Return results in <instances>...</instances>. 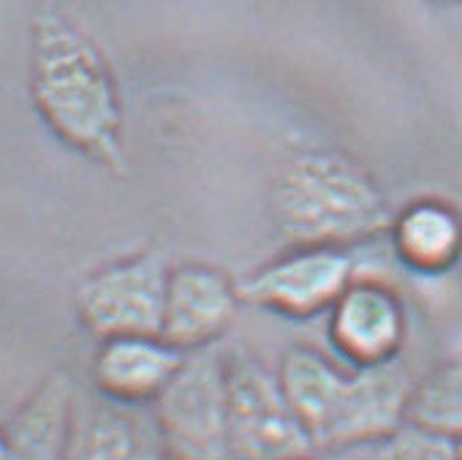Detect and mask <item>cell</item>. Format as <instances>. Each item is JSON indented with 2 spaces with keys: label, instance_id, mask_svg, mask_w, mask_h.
Segmentation results:
<instances>
[{
  "label": "cell",
  "instance_id": "6da1fadb",
  "mask_svg": "<svg viewBox=\"0 0 462 460\" xmlns=\"http://www.w3.org/2000/svg\"><path fill=\"white\" fill-rule=\"evenodd\" d=\"M31 99L58 142L88 161L120 172L123 99L96 42L60 12L31 23Z\"/></svg>",
  "mask_w": 462,
  "mask_h": 460
},
{
  "label": "cell",
  "instance_id": "7a4b0ae2",
  "mask_svg": "<svg viewBox=\"0 0 462 460\" xmlns=\"http://www.w3.org/2000/svg\"><path fill=\"white\" fill-rule=\"evenodd\" d=\"M270 215L291 249H351L389 232L394 212L365 164L340 150H310L278 172Z\"/></svg>",
  "mask_w": 462,
  "mask_h": 460
},
{
  "label": "cell",
  "instance_id": "3957f363",
  "mask_svg": "<svg viewBox=\"0 0 462 460\" xmlns=\"http://www.w3.org/2000/svg\"><path fill=\"white\" fill-rule=\"evenodd\" d=\"M223 352L231 460H302L316 452L278 373L245 346Z\"/></svg>",
  "mask_w": 462,
  "mask_h": 460
},
{
  "label": "cell",
  "instance_id": "277c9868",
  "mask_svg": "<svg viewBox=\"0 0 462 460\" xmlns=\"http://www.w3.org/2000/svg\"><path fill=\"white\" fill-rule=\"evenodd\" d=\"M155 433L166 460H231L226 368L217 346L185 354L155 400Z\"/></svg>",
  "mask_w": 462,
  "mask_h": 460
},
{
  "label": "cell",
  "instance_id": "5b68a950",
  "mask_svg": "<svg viewBox=\"0 0 462 460\" xmlns=\"http://www.w3.org/2000/svg\"><path fill=\"white\" fill-rule=\"evenodd\" d=\"M171 265L158 251H142L93 270L74 295L79 324L98 341L120 335H161Z\"/></svg>",
  "mask_w": 462,
  "mask_h": 460
},
{
  "label": "cell",
  "instance_id": "8992f818",
  "mask_svg": "<svg viewBox=\"0 0 462 460\" xmlns=\"http://www.w3.org/2000/svg\"><path fill=\"white\" fill-rule=\"evenodd\" d=\"M351 281L354 257L348 249L294 246L289 254L248 273L237 286L243 303L283 319L308 322L329 314Z\"/></svg>",
  "mask_w": 462,
  "mask_h": 460
},
{
  "label": "cell",
  "instance_id": "52a82bcc",
  "mask_svg": "<svg viewBox=\"0 0 462 460\" xmlns=\"http://www.w3.org/2000/svg\"><path fill=\"white\" fill-rule=\"evenodd\" d=\"M416 381L400 360L346 371L319 449H362L408 422Z\"/></svg>",
  "mask_w": 462,
  "mask_h": 460
},
{
  "label": "cell",
  "instance_id": "ba28073f",
  "mask_svg": "<svg viewBox=\"0 0 462 460\" xmlns=\"http://www.w3.org/2000/svg\"><path fill=\"white\" fill-rule=\"evenodd\" d=\"M243 305L240 286L207 262H182L169 270L161 338L182 354L217 346Z\"/></svg>",
  "mask_w": 462,
  "mask_h": 460
},
{
  "label": "cell",
  "instance_id": "9c48e42d",
  "mask_svg": "<svg viewBox=\"0 0 462 460\" xmlns=\"http://www.w3.org/2000/svg\"><path fill=\"white\" fill-rule=\"evenodd\" d=\"M408 316L400 295L381 281H351L329 308V341L354 368L400 360Z\"/></svg>",
  "mask_w": 462,
  "mask_h": 460
},
{
  "label": "cell",
  "instance_id": "30bf717a",
  "mask_svg": "<svg viewBox=\"0 0 462 460\" xmlns=\"http://www.w3.org/2000/svg\"><path fill=\"white\" fill-rule=\"evenodd\" d=\"M182 362L185 354L161 335L106 338L93 357V381L112 403H155Z\"/></svg>",
  "mask_w": 462,
  "mask_h": 460
},
{
  "label": "cell",
  "instance_id": "8fae6325",
  "mask_svg": "<svg viewBox=\"0 0 462 460\" xmlns=\"http://www.w3.org/2000/svg\"><path fill=\"white\" fill-rule=\"evenodd\" d=\"M389 238L408 270L440 276L462 257V212L443 199H416L392 215Z\"/></svg>",
  "mask_w": 462,
  "mask_h": 460
},
{
  "label": "cell",
  "instance_id": "7c38bea8",
  "mask_svg": "<svg viewBox=\"0 0 462 460\" xmlns=\"http://www.w3.org/2000/svg\"><path fill=\"white\" fill-rule=\"evenodd\" d=\"M71 436V381L52 376L0 430V460H66Z\"/></svg>",
  "mask_w": 462,
  "mask_h": 460
},
{
  "label": "cell",
  "instance_id": "4fadbf2b",
  "mask_svg": "<svg viewBox=\"0 0 462 460\" xmlns=\"http://www.w3.org/2000/svg\"><path fill=\"white\" fill-rule=\"evenodd\" d=\"M343 379L346 371H340L332 360H327L319 349L310 346H291L281 360L278 381L291 408L302 419L305 430L310 433L316 449L332 419Z\"/></svg>",
  "mask_w": 462,
  "mask_h": 460
},
{
  "label": "cell",
  "instance_id": "5bb4252c",
  "mask_svg": "<svg viewBox=\"0 0 462 460\" xmlns=\"http://www.w3.org/2000/svg\"><path fill=\"white\" fill-rule=\"evenodd\" d=\"M408 422L462 441V357L443 362L413 387Z\"/></svg>",
  "mask_w": 462,
  "mask_h": 460
},
{
  "label": "cell",
  "instance_id": "9a60e30c",
  "mask_svg": "<svg viewBox=\"0 0 462 460\" xmlns=\"http://www.w3.org/2000/svg\"><path fill=\"white\" fill-rule=\"evenodd\" d=\"M66 460H158L139 427L120 411L101 408L69 436Z\"/></svg>",
  "mask_w": 462,
  "mask_h": 460
},
{
  "label": "cell",
  "instance_id": "2e32d148",
  "mask_svg": "<svg viewBox=\"0 0 462 460\" xmlns=\"http://www.w3.org/2000/svg\"><path fill=\"white\" fill-rule=\"evenodd\" d=\"M365 449L367 455L362 460H462L459 444L454 438L438 436L411 422Z\"/></svg>",
  "mask_w": 462,
  "mask_h": 460
},
{
  "label": "cell",
  "instance_id": "e0dca14e",
  "mask_svg": "<svg viewBox=\"0 0 462 460\" xmlns=\"http://www.w3.org/2000/svg\"><path fill=\"white\" fill-rule=\"evenodd\" d=\"M302 460H354V457H351V449H316L313 455Z\"/></svg>",
  "mask_w": 462,
  "mask_h": 460
},
{
  "label": "cell",
  "instance_id": "ac0fdd59",
  "mask_svg": "<svg viewBox=\"0 0 462 460\" xmlns=\"http://www.w3.org/2000/svg\"><path fill=\"white\" fill-rule=\"evenodd\" d=\"M435 4H462V0H435Z\"/></svg>",
  "mask_w": 462,
  "mask_h": 460
}]
</instances>
